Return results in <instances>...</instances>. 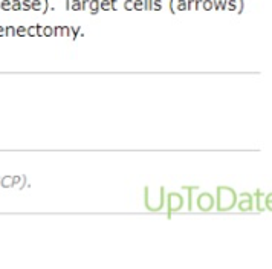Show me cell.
<instances>
[{"mask_svg":"<svg viewBox=\"0 0 272 269\" xmlns=\"http://www.w3.org/2000/svg\"><path fill=\"white\" fill-rule=\"evenodd\" d=\"M237 203V194L229 187H217V209L228 211Z\"/></svg>","mask_w":272,"mask_h":269,"instance_id":"1","label":"cell"},{"mask_svg":"<svg viewBox=\"0 0 272 269\" xmlns=\"http://www.w3.org/2000/svg\"><path fill=\"white\" fill-rule=\"evenodd\" d=\"M165 197H167V208H168L167 217L170 219L173 213L179 211V209L184 207V197L180 196L179 193H170V194H167Z\"/></svg>","mask_w":272,"mask_h":269,"instance_id":"2","label":"cell"},{"mask_svg":"<svg viewBox=\"0 0 272 269\" xmlns=\"http://www.w3.org/2000/svg\"><path fill=\"white\" fill-rule=\"evenodd\" d=\"M197 207H199L202 211H210V209L214 207V197L208 193H203L197 197Z\"/></svg>","mask_w":272,"mask_h":269,"instance_id":"3","label":"cell"},{"mask_svg":"<svg viewBox=\"0 0 272 269\" xmlns=\"http://www.w3.org/2000/svg\"><path fill=\"white\" fill-rule=\"evenodd\" d=\"M243 199L238 202V208H240V211H251V209L254 208L252 205V196L249 194V193H243Z\"/></svg>","mask_w":272,"mask_h":269,"instance_id":"4","label":"cell"},{"mask_svg":"<svg viewBox=\"0 0 272 269\" xmlns=\"http://www.w3.org/2000/svg\"><path fill=\"white\" fill-rule=\"evenodd\" d=\"M199 188V185H182V190H186L188 191V209H193V191L197 190Z\"/></svg>","mask_w":272,"mask_h":269,"instance_id":"5","label":"cell"},{"mask_svg":"<svg viewBox=\"0 0 272 269\" xmlns=\"http://www.w3.org/2000/svg\"><path fill=\"white\" fill-rule=\"evenodd\" d=\"M0 185H2L3 188L12 187V176H3L2 180H0Z\"/></svg>","mask_w":272,"mask_h":269,"instance_id":"6","label":"cell"},{"mask_svg":"<svg viewBox=\"0 0 272 269\" xmlns=\"http://www.w3.org/2000/svg\"><path fill=\"white\" fill-rule=\"evenodd\" d=\"M260 197H261V191L257 190V193H255V199H257V209L258 211H263V207H261V202H260Z\"/></svg>","mask_w":272,"mask_h":269,"instance_id":"7","label":"cell"},{"mask_svg":"<svg viewBox=\"0 0 272 269\" xmlns=\"http://www.w3.org/2000/svg\"><path fill=\"white\" fill-rule=\"evenodd\" d=\"M23 179V176H12V187H15L17 184H20Z\"/></svg>","mask_w":272,"mask_h":269,"instance_id":"8","label":"cell"},{"mask_svg":"<svg viewBox=\"0 0 272 269\" xmlns=\"http://www.w3.org/2000/svg\"><path fill=\"white\" fill-rule=\"evenodd\" d=\"M271 205H272V193L266 196V208H269Z\"/></svg>","mask_w":272,"mask_h":269,"instance_id":"9","label":"cell"},{"mask_svg":"<svg viewBox=\"0 0 272 269\" xmlns=\"http://www.w3.org/2000/svg\"><path fill=\"white\" fill-rule=\"evenodd\" d=\"M18 34H20V35H23V34H25V29H23V28H20V29H18Z\"/></svg>","mask_w":272,"mask_h":269,"instance_id":"10","label":"cell"},{"mask_svg":"<svg viewBox=\"0 0 272 269\" xmlns=\"http://www.w3.org/2000/svg\"><path fill=\"white\" fill-rule=\"evenodd\" d=\"M29 34H31V35H34V34H35V29H34V28H31V29H29Z\"/></svg>","mask_w":272,"mask_h":269,"instance_id":"11","label":"cell"},{"mask_svg":"<svg viewBox=\"0 0 272 269\" xmlns=\"http://www.w3.org/2000/svg\"><path fill=\"white\" fill-rule=\"evenodd\" d=\"M8 34H9V35L14 34V29H12V28H9V29H8Z\"/></svg>","mask_w":272,"mask_h":269,"instance_id":"12","label":"cell"},{"mask_svg":"<svg viewBox=\"0 0 272 269\" xmlns=\"http://www.w3.org/2000/svg\"><path fill=\"white\" fill-rule=\"evenodd\" d=\"M45 32H46V35H51V29H49V28H46Z\"/></svg>","mask_w":272,"mask_h":269,"instance_id":"13","label":"cell"},{"mask_svg":"<svg viewBox=\"0 0 272 269\" xmlns=\"http://www.w3.org/2000/svg\"><path fill=\"white\" fill-rule=\"evenodd\" d=\"M2 34H3V29H2V28H0V35H2Z\"/></svg>","mask_w":272,"mask_h":269,"instance_id":"14","label":"cell"},{"mask_svg":"<svg viewBox=\"0 0 272 269\" xmlns=\"http://www.w3.org/2000/svg\"><path fill=\"white\" fill-rule=\"evenodd\" d=\"M0 180H2V177H0Z\"/></svg>","mask_w":272,"mask_h":269,"instance_id":"15","label":"cell"}]
</instances>
